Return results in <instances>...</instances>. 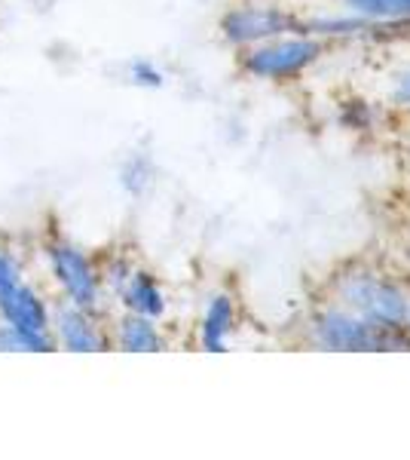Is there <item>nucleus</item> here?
Returning <instances> with one entry per match:
<instances>
[{"label": "nucleus", "instance_id": "1", "mask_svg": "<svg viewBox=\"0 0 410 460\" xmlns=\"http://www.w3.org/2000/svg\"><path fill=\"white\" fill-rule=\"evenodd\" d=\"M334 298L340 307L353 310L355 316L368 319L379 329H407L410 295L395 279L371 267H349L334 277Z\"/></svg>", "mask_w": 410, "mask_h": 460}, {"label": "nucleus", "instance_id": "2", "mask_svg": "<svg viewBox=\"0 0 410 460\" xmlns=\"http://www.w3.org/2000/svg\"><path fill=\"white\" fill-rule=\"evenodd\" d=\"M307 338L318 350H340V353H371V350H410L407 329H379L368 319L355 316L353 310L322 307L310 316Z\"/></svg>", "mask_w": 410, "mask_h": 460}, {"label": "nucleus", "instance_id": "3", "mask_svg": "<svg viewBox=\"0 0 410 460\" xmlns=\"http://www.w3.org/2000/svg\"><path fill=\"white\" fill-rule=\"evenodd\" d=\"M40 255L58 298L86 310H104L108 295H104L99 279V264L80 243L68 240V236H47Z\"/></svg>", "mask_w": 410, "mask_h": 460}, {"label": "nucleus", "instance_id": "4", "mask_svg": "<svg viewBox=\"0 0 410 460\" xmlns=\"http://www.w3.org/2000/svg\"><path fill=\"white\" fill-rule=\"evenodd\" d=\"M325 56V40L316 34H285L275 40L255 43L240 53V71L255 80H294Z\"/></svg>", "mask_w": 410, "mask_h": 460}, {"label": "nucleus", "instance_id": "5", "mask_svg": "<svg viewBox=\"0 0 410 460\" xmlns=\"http://www.w3.org/2000/svg\"><path fill=\"white\" fill-rule=\"evenodd\" d=\"M52 301L28 277L19 252L0 243V323H13L31 332H49Z\"/></svg>", "mask_w": 410, "mask_h": 460}, {"label": "nucleus", "instance_id": "6", "mask_svg": "<svg viewBox=\"0 0 410 460\" xmlns=\"http://www.w3.org/2000/svg\"><path fill=\"white\" fill-rule=\"evenodd\" d=\"M218 31L230 47L245 49L255 43L275 40L285 34H310L307 19L275 4H240L230 6L218 22Z\"/></svg>", "mask_w": 410, "mask_h": 460}, {"label": "nucleus", "instance_id": "7", "mask_svg": "<svg viewBox=\"0 0 410 460\" xmlns=\"http://www.w3.org/2000/svg\"><path fill=\"white\" fill-rule=\"evenodd\" d=\"M49 335L56 341V350H68V353L114 350L110 329L104 325V310H86L62 298L52 301Z\"/></svg>", "mask_w": 410, "mask_h": 460}, {"label": "nucleus", "instance_id": "8", "mask_svg": "<svg viewBox=\"0 0 410 460\" xmlns=\"http://www.w3.org/2000/svg\"><path fill=\"white\" fill-rule=\"evenodd\" d=\"M110 329V344L114 350L123 353H162L169 347V338L162 335L160 319L138 316L129 310H120V316H114Z\"/></svg>", "mask_w": 410, "mask_h": 460}, {"label": "nucleus", "instance_id": "9", "mask_svg": "<svg viewBox=\"0 0 410 460\" xmlns=\"http://www.w3.org/2000/svg\"><path fill=\"white\" fill-rule=\"evenodd\" d=\"M240 325V307L233 292H214L208 298L203 319H199V347L205 353H223L233 341V332Z\"/></svg>", "mask_w": 410, "mask_h": 460}, {"label": "nucleus", "instance_id": "10", "mask_svg": "<svg viewBox=\"0 0 410 460\" xmlns=\"http://www.w3.org/2000/svg\"><path fill=\"white\" fill-rule=\"evenodd\" d=\"M114 301L120 304V310H129V314H138V316H151V319H162L169 310L166 288L156 279V273L144 270V267H135V273H132L129 283L114 295Z\"/></svg>", "mask_w": 410, "mask_h": 460}, {"label": "nucleus", "instance_id": "11", "mask_svg": "<svg viewBox=\"0 0 410 460\" xmlns=\"http://www.w3.org/2000/svg\"><path fill=\"white\" fill-rule=\"evenodd\" d=\"M117 181H120L126 197L141 199L156 181L153 157H151V154H144V151H132L129 157L120 163V169H117Z\"/></svg>", "mask_w": 410, "mask_h": 460}, {"label": "nucleus", "instance_id": "12", "mask_svg": "<svg viewBox=\"0 0 410 460\" xmlns=\"http://www.w3.org/2000/svg\"><path fill=\"white\" fill-rule=\"evenodd\" d=\"M0 350L4 353H52L56 341L49 332H31L13 323H0Z\"/></svg>", "mask_w": 410, "mask_h": 460}, {"label": "nucleus", "instance_id": "13", "mask_svg": "<svg viewBox=\"0 0 410 460\" xmlns=\"http://www.w3.org/2000/svg\"><path fill=\"white\" fill-rule=\"evenodd\" d=\"M99 279H101V288H104V295H110L114 298L120 288L129 283V277L135 273V261H132V255L129 252H123V249H110V252H104V255L99 258Z\"/></svg>", "mask_w": 410, "mask_h": 460}, {"label": "nucleus", "instance_id": "14", "mask_svg": "<svg viewBox=\"0 0 410 460\" xmlns=\"http://www.w3.org/2000/svg\"><path fill=\"white\" fill-rule=\"evenodd\" d=\"M126 80L135 89H162L166 86V71L151 58H132L126 65Z\"/></svg>", "mask_w": 410, "mask_h": 460}, {"label": "nucleus", "instance_id": "15", "mask_svg": "<svg viewBox=\"0 0 410 460\" xmlns=\"http://www.w3.org/2000/svg\"><path fill=\"white\" fill-rule=\"evenodd\" d=\"M371 120H374V111L368 108V102L353 99L340 105V126L343 129H368Z\"/></svg>", "mask_w": 410, "mask_h": 460}, {"label": "nucleus", "instance_id": "16", "mask_svg": "<svg viewBox=\"0 0 410 460\" xmlns=\"http://www.w3.org/2000/svg\"><path fill=\"white\" fill-rule=\"evenodd\" d=\"M392 102H395V105H410V71H405L398 80H395Z\"/></svg>", "mask_w": 410, "mask_h": 460}, {"label": "nucleus", "instance_id": "17", "mask_svg": "<svg viewBox=\"0 0 410 460\" xmlns=\"http://www.w3.org/2000/svg\"><path fill=\"white\" fill-rule=\"evenodd\" d=\"M407 332H410V310H407Z\"/></svg>", "mask_w": 410, "mask_h": 460}]
</instances>
